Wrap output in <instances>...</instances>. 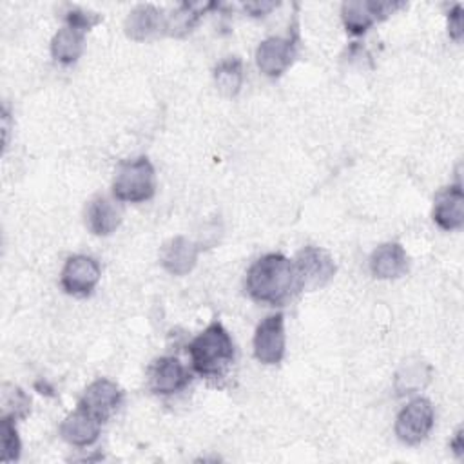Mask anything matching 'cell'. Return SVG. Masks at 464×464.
Segmentation results:
<instances>
[{
	"mask_svg": "<svg viewBox=\"0 0 464 464\" xmlns=\"http://www.w3.org/2000/svg\"><path fill=\"white\" fill-rule=\"evenodd\" d=\"M245 286L257 303L283 304L297 292L294 263L283 254H266L248 268Z\"/></svg>",
	"mask_w": 464,
	"mask_h": 464,
	"instance_id": "cell-1",
	"label": "cell"
},
{
	"mask_svg": "<svg viewBox=\"0 0 464 464\" xmlns=\"http://www.w3.org/2000/svg\"><path fill=\"white\" fill-rule=\"evenodd\" d=\"M462 5H455L451 11H450V36L453 40H460V34H462Z\"/></svg>",
	"mask_w": 464,
	"mask_h": 464,
	"instance_id": "cell-24",
	"label": "cell"
},
{
	"mask_svg": "<svg viewBox=\"0 0 464 464\" xmlns=\"http://www.w3.org/2000/svg\"><path fill=\"white\" fill-rule=\"evenodd\" d=\"M294 263L295 290H317L324 286L335 274L332 256L319 246H304L297 252Z\"/></svg>",
	"mask_w": 464,
	"mask_h": 464,
	"instance_id": "cell-4",
	"label": "cell"
},
{
	"mask_svg": "<svg viewBox=\"0 0 464 464\" xmlns=\"http://www.w3.org/2000/svg\"><path fill=\"white\" fill-rule=\"evenodd\" d=\"M295 56V36H270L263 40L256 51V62L266 76L283 74Z\"/></svg>",
	"mask_w": 464,
	"mask_h": 464,
	"instance_id": "cell-9",
	"label": "cell"
},
{
	"mask_svg": "<svg viewBox=\"0 0 464 464\" xmlns=\"http://www.w3.org/2000/svg\"><path fill=\"white\" fill-rule=\"evenodd\" d=\"M198 254H199V248L190 239L183 236H176L161 246L160 261L169 274L185 276L194 268L198 261Z\"/></svg>",
	"mask_w": 464,
	"mask_h": 464,
	"instance_id": "cell-12",
	"label": "cell"
},
{
	"mask_svg": "<svg viewBox=\"0 0 464 464\" xmlns=\"http://www.w3.org/2000/svg\"><path fill=\"white\" fill-rule=\"evenodd\" d=\"M214 80L218 85V91L225 96H236L243 83V67L241 60L237 58H227L218 63L214 71Z\"/></svg>",
	"mask_w": 464,
	"mask_h": 464,
	"instance_id": "cell-18",
	"label": "cell"
},
{
	"mask_svg": "<svg viewBox=\"0 0 464 464\" xmlns=\"http://www.w3.org/2000/svg\"><path fill=\"white\" fill-rule=\"evenodd\" d=\"M100 20L98 14H91V13H85V11H80V9H74L67 14V25L71 27H76L80 31H89L96 22Z\"/></svg>",
	"mask_w": 464,
	"mask_h": 464,
	"instance_id": "cell-23",
	"label": "cell"
},
{
	"mask_svg": "<svg viewBox=\"0 0 464 464\" xmlns=\"http://www.w3.org/2000/svg\"><path fill=\"white\" fill-rule=\"evenodd\" d=\"M167 27V18L150 4L134 7L125 20V33L132 40H147Z\"/></svg>",
	"mask_w": 464,
	"mask_h": 464,
	"instance_id": "cell-16",
	"label": "cell"
},
{
	"mask_svg": "<svg viewBox=\"0 0 464 464\" xmlns=\"http://www.w3.org/2000/svg\"><path fill=\"white\" fill-rule=\"evenodd\" d=\"M433 221L444 230H457L464 223V196L460 185L440 190L433 205Z\"/></svg>",
	"mask_w": 464,
	"mask_h": 464,
	"instance_id": "cell-13",
	"label": "cell"
},
{
	"mask_svg": "<svg viewBox=\"0 0 464 464\" xmlns=\"http://www.w3.org/2000/svg\"><path fill=\"white\" fill-rule=\"evenodd\" d=\"M190 372L176 357H160L147 370L149 388L158 395H172L190 382Z\"/></svg>",
	"mask_w": 464,
	"mask_h": 464,
	"instance_id": "cell-8",
	"label": "cell"
},
{
	"mask_svg": "<svg viewBox=\"0 0 464 464\" xmlns=\"http://www.w3.org/2000/svg\"><path fill=\"white\" fill-rule=\"evenodd\" d=\"M207 7H212V5H210V4H208V5L183 4L176 14H172L170 18H167V27H165V31H167L169 34H174V36H181V34L188 33V31L192 29V25L199 20L201 13H203Z\"/></svg>",
	"mask_w": 464,
	"mask_h": 464,
	"instance_id": "cell-20",
	"label": "cell"
},
{
	"mask_svg": "<svg viewBox=\"0 0 464 464\" xmlns=\"http://www.w3.org/2000/svg\"><path fill=\"white\" fill-rule=\"evenodd\" d=\"M156 174L149 158L140 156L136 160L121 161L116 169L112 181V194L118 201L141 203L154 196Z\"/></svg>",
	"mask_w": 464,
	"mask_h": 464,
	"instance_id": "cell-3",
	"label": "cell"
},
{
	"mask_svg": "<svg viewBox=\"0 0 464 464\" xmlns=\"http://www.w3.org/2000/svg\"><path fill=\"white\" fill-rule=\"evenodd\" d=\"M370 270L379 279H397L408 270L406 250L399 243L377 246L370 257Z\"/></svg>",
	"mask_w": 464,
	"mask_h": 464,
	"instance_id": "cell-15",
	"label": "cell"
},
{
	"mask_svg": "<svg viewBox=\"0 0 464 464\" xmlns=\"http://www.w3.org/2000/svg\"><path fill=\"white\" fill-rule=\"evenodd\" d=\"M254 353L263 364H277L285 355V317L266 315L254 334Z\"/></svg>",
	"mask_w": 464,
	"mask_h": 464,
	"instance_id": "cell-6",
	"label": "cell"
},
{
	"mask_svg": "<svg viewBox=\"0 0 464 464\" xmlns=\"http://www.w3.org/2000/svg\"><path fill=\"white\" fill-rule=\"evenodd\" d=\"M433 428V406L428 399L410 401L395 419V435L406 444H419Z\"/></svg>",
	"mask_w": 464,
	"mask_h": 464,
	"instance_id": "cell-5",
	"label": "cell"
},
{
	"mask_svg": "<svg viewBox=\"0 0 464 464\" xmlns=\"http://www.w3.org/2000/svg\"><path fill=\"white\" fill-rule=\"evenodd\" d=\"M29 397L18 386H2V417H9L13 420L24 419L29 413Z\"/></svg>",
	"mask_w": 464,
	"mask_h": 464,
	"instance_id": "cell-21",
	"label": "cell"
},
{
	"mask_svg": "<svg viewBox=\"0 0 464 464\" xmlns=\"http://www.w3.org/2000/svg\"><path fill=\"white\" fill-rule=\"evenodd\" d=\"M121 216V207L116 201L98 196L87 205L85 225L96 236H109L120 227Z\"/></svg>",
	"mask_w": 464,
	"mask_h": 464,
	"instance_id": "cell-14",
	"label": "cell"
},
{
	"mask_svg": "<svg viewBox=\"0 0 464 464\" xmlns=\"http://www.w3.org/2000/svg\"><path fill=\"white\" fill-rule=\"evenodd\" d=\"M194 372L207 379L223 377L234 361V343L221 323L208 324L188 344Z\"/></svg>",
	"mask_w": 464,
	"mask_h": 464,
	"instance_id": "cell-2",
	"label": "cell"
},
{
	"mask_svg": "<svg viewBox=\"0 0 464 464\" xmlns=\"http://www.w3.org/2000/svg\"><path fill=\"white\" fill-rule=\"evenodd\" d=\"M450 446H451V450L455 451L457 457L462 455V430L457 431V435H455V439H453V442Z\"/></svg>",
	"mask_w": 464,
	"mask_h": 464,
	"instance_id": "cell-26",
	"label": "cell"
},
{
	"mask_svg": "<svg viewBox=\"0 0 464 464\" xmlns=\"http://www.w3.org/2000/svg\"><path fill=\"white\" fill-rule=\"evenodd\" d=\"M103 422H100L96 417L87 413L82 408H76V411L69 413L62 424H60V435L65 442L71 446L85 448L96 442L100 435V428Z\"/></svg>",
	"mask_w": 464,
	"mask_h": 464,
	"instance_id": "cell-11",
	"label": "cell"
},
{
	"mask_svg": "<svg viewBox=\"0 0 464 464\" xmlns=\"http://www.w3.org/2000/svg\"><path fill=\"white\" fill-rule=\"evenodd\" d=\"M274 5H276V4H246L245 9H246V11H252L254 16H259V14H263L265 11L272 9Z\"/></svg>",
	"mask_w": 464,
	"mask_h": 464,
	"instance_id": "cell-25",
	"label": "cell"
},
{
	"mask_svg": "<svg viewBox=\"0 0 464 464\" xmlns=\"http://www.w3.org/2000/svg\"><path fill=\"white\" fill-rule=\"evenodd\" d=\"M343 22L352 34H362L375 22L368 2H346L343 4Z\"/></svg>",
	"mask_w": 464,
	"mask_h": 464,
	"instance_id": "cell-19",
	"label": "cell"
},
{
	"mask_svg": "<svg viewBox=\"0 0 464 464\" xmlns=\"http://www.w3.org/2000/svg\"><path fill=\"white\" fill-rule=\"evenodd\" d=\"M121 397L123 393L116 382L109 379H98L85 388L78 408L85 410L100 422H105L118 410Z\"/></svg>",
	"mask_w": 464,
	"mask_h": 464,
	"instance_id": "cell-10",
	"label": "cell"
},
{
	"mask_svg": "<svg viewBox=\"0 0 464 464\" xmlns=\"http://www.w3.org/2000/svg\"><path fill=\"white\" fill-rule=\"evenodd\" d=\"M100 265L89 256H71L62 270L60 285L71 295H89L100 281Z\"/></svg>",
	"mask_w": 464,
	"mask_h": 464,
	"instance_id": "cell-7",
	"label": "cell"
},
{
	"mask_svg": "<svg viewBox=\"0 0 464 464\" xmlns=\"http://www.w3.org/2000/svg\"><path fill=\"white\" fill-rule=\"evenodd\" d=\"M0 444H2V462H9V460H16L20 457V439L14 428V420L9 417H2L0 419Z\"/></svg>",
	"mask_w": 464,
	"mask_h": 464,
	"instance_id": "cell-22",
	"label": "cell"
},
{
	"mask_svg": "<svg viewBox=\"0 0 464 464\" xmlns=\"http://www.w3.org/2000/svg\"><path fill=\"white\" fill-rule=\"evenodd\" d=\"M83 34L85 33L76 27H71V25L62 27L51 42L53 58L62 63L76 62L83 51Z\"/></svg>",
	"mask_w": 464,
	"mask_h": 464,
	"instance_id": "cell-17",
	"label": "cell"
}]
</instances>
